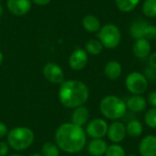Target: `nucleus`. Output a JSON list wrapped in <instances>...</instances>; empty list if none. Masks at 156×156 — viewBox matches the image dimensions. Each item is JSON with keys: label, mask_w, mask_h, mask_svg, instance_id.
Segmentation results:
<instances>
[{"label": "nucleus", "mask_w": 156, "mask_h": 156, "mask_svg": "<svg viewBox=\"0 0 156 156\" xmlns=\"http://www.w3.org/2000/svg\"><path fill=\"white\" fill-rule=\"evenodd\" d=\"M55 142L62 151L68 154H76L86 145V133L82 127L72 122L63 123L56 131Z\"/></svg>", "instance_id": "1"}, {"label": "nucleus", "mask_w": 156, "mask_h": 156, "mask_svg": "<svg viewBox=\"0 0 156 156\" xmlns=\"http://www.w3.org/2000/svg\"><path fill=\"white\" fill-rule=\"evenodd\" d=\"M90 92L87 85L80 80H69L61 83L58 91L60 102L67 108L75 109L82 106L89 99Z\"/></svg>", "instance_id": "2"}, {"label": "nucleus", "mask_w": 156, "mask_h": 156, "mask_svg": "<svg viewBox=\"0 0 156 156\" xmlns=\"http://www.w3.org/2000/svg\"><path fill=\"white\" fill-rule=\"evenodd\" d=\"M100 111L109 120H119L126 114L127 107L124 101L118 96L108 95L101 101Z\"/></svg>", "instance_id": "3"}, {"label": "nucleus", "mask_w": 156, "mask_h": 156, "mask_svg": "<svg viewBox=\"0 0 156 156\" xmlns=\"http://www.w3.org/2000/svg\"><path fill=\"white\" fill-rule=\"evenodd\" d=\"M7 142L16 151L27 149L34 142V133L27 127H16L7 133Z\"/></svg>", "instance_id": "4"}, {"label": "nucleus", "mask_w": 156, "mask_h": 156, "mask_svg": "<svg viewBox=\"0 0 156 156\" xmlns=\"http://www.w3.org/2000/svg\"><path fill=\"white\" fill-rule=\"evenodd\" d=\"M98 37L103 48L113 49L120 45L122 34L120 28L116 25L107 24L101 27L98 34Z\"/></svg>", "instance_id": "5"}, {"label": "nucleus", "mask_w": 156, "mask_h": 156, "mask_svg": "<svg viewBox=\"0 0 156 156\" xmlns=\"http://www.w3.org/2000/svg\"><path fill=\"white\" fill-rule=\"evenodd\" d=\"M125 86L133 95H142L148 88V80L143 73L133 71L126 77Z\"/></svg>", "instance_id": "6"}, {"label": "nucleus", "mask_w": 156, "mask_h": 156, "mask_svg": "<svg viewBox=\"0 0 156 156\" xmlns=\"http://www.w3.org/2000/svg\"><path fill=\"white\" fill-rule=\"evenodd\" d=\"M109 125L103 119L92 120L86 128V133L93 139H101L107 134Z\"/></svg>", "instance_id": "7"}, {"label": "nucleus", "mask_w": 156, "mask_h": 156, "mask_svg": "<svg viewBox=\"0 0 156 156\" xmlns=\"http://www.w3.org/2000/svg\"><path fill=\"white\" fill-rule=\"evenodd\" d=\"M44 77L51 83L61 84L64 82V72L62 69L55 63H48L43 69Z\"/></svg>", "instance_id": "8"}, {"label": "nucleus", "mask_w": 156, "mask_h": 156, "mask_svg": "<svg viewBox=\"0 0 156 156\" xmlns=\"http://www.w3.org/2000/svg\"><path fill=\"white\" fill-rule=\"evenodd\" d=\"M107 135L113 144H120L127 135L126 126L119 121L113 122L108 128Z\"/></svg>", "instance_id": "9"}, {"label": "nucleus", "mask_w": 156, "mask_h": 156, "mask_svg": "<svg viewBox=\"0 0 156 156\" xmlns=\"http://www.w3.org/2000/svg\"><path fill=\"white\" fill-rule=\"evenodd\" d=\"M88 53L85 51V49L77 48L71 53L69 57V67L74 70H80L85 68L88 63Z\"/></svg>", "instance_id": "10"}, {"label": "nucleus", "mask_w": 156, "mask_h": 156, "mask_svg": "<svg viewBox=\"0 0 156 156\" xmlns=\"http://www.w3.org/2000/svg\"><path fill=\"white\" fill-rule=\"evenodd\" d=\"M8 10L15 16H24L31 8V0H7Z\"/></svg>", "instance_id": "11"}, {"label": "nucleus", "mask_w": 156, "mask_h": 156, "mask_svg": "<svg viewBox=\"0 0 156 156\" xmlns=\"http://www.w3.org/2000/svg\"><path fill=\"white\" fill-rule=\"evenodd\" d=\"M139 153L142 156H156V136L144 137L139 144Z\"/></svg>", "instance_id": "12"}, {"label": "nucleus", "mask_w": 156, "mask_h": 156, "mask_svg": "<svg viewBox=\"0 0 156 156\" xmlns=\"http://www.w3.org/2000/svg\"><path fill=\"white\" fill-rule=\"evenodd\" d=\"M151 44L150 41L145 38L135 39L133 45V53L138 58H145L150 55Z\"/></svg>", "instance_id": "13"}, {"label": "nucleus", "mask_w": 156, "mask_h": 156, "mask_svg": "<svg viewBox=\"0 0 156 156\" xmlns=\"http://www.w3.org/2000/svg\"><path fill=\"white\" fill-rule=\"evenodd\" d=\"M125 103L127 109L135 113L144 112L147 106V101L142 95H133L127 100Z\"/></svg>", "instance_id": "14"}, {"label": "nucleus", "mask_w": 156, "mask_h": 156, "mask_svg": "<svg viewBox=\"0 0 156 156\" xmlns=\"http://www.w3.org/2000/svg\"><path fill=\"white\" fill-rule=\"evenodd\" d=\"M122 73V67L117 60L109 61L104 67V75L111 80H115L121 77Z\"/></svg>", "instance_id": "15"}, {"label": "nucleus", "mask_w": 156, "mask_h": 156, "mask_svg": "<svg viewBox=\"0 0 156 156\" xmlns=\"http://www.w3.org/2000/svg\"><path fill=\"white\" fill-rule=\"evenodd\" d=\"M89 116H90L89 110L85 106L82 105V106L77 107V108H75V110L71 115L72 123L82 127L84 124L87 123V122L89 120Z\"/></svg>", "instance_id": "16"}, {"label": "nucleus", "mask_w": 156, "mask_h": 156, "mask_svg": "<svg viewBox=\"0 0 156 156\" xmlns=\"http://www.w3.org/2000/svg\"><path fill=\"white\" fill-rule=\"evenodd\" d=\"M108 145L102 139H93L88 144V152L93 156H102L105 154Z\"/></svg>", "instance_id": "17"}, {"label": "nucleus", "mask_w": 156, "mask_h": 156, "mask_svg": "<svg viewBox=\"0 0 156 156\" xmlns=\"http://www.w3.org/2000/svg\"><path fill=\"white\" fill-rule=\"evenodd\" d=\"M147 24L148 22L144 19H139L133 22L130 27V34L132 37L134 39L144 38V32Z\"/></svg>", "instance_id": "18"}, {"label": "nucleus", "mask_w": 156, "mask_h": 156, "mask_svg": "<svg viewBox=\"0 0 156 156\" xmlns=\"http://www.w3.org/2000/svg\"><path fill=\"white\" fill-rule=\"evenodd\" d=\"M82 26L85 30L90 33L98 32L101 29V22L99 18L93 15H87L82 19Z\"/></svg>", "instance_id": "19"}, {"label": "nucleus", "mask_w": 156, "mask_h": 156, "mask_svg": "<svg viewBox=\"0 0 156 156\" xmlns=\"http://www.w3.org/2000/svg\"><path fill=\"white\" fill-rule=\"evenodd\" d=\"M126 132L127 134L133 138H137L141 136V134L144 132L143 124L138 120H132L128 122L126 125Z\"/></svg>", "instance_id": "20"}, {"label": "nucleus", "mask_w": 156, "mask_h": 156, "mask_svg": "<svg viewBox=\"0 0 156 156\" xmlns=\"http://www.w3.org/2000/svg\"><path fill=\"white\" fill-rule=\"evenodd\" d=\"M103 49V46L100 40L97 39H90L85 44V51L90 55L96 56L99 55Z\"/></svg>", "instance_id": "21"}, {"label": "nucleus", "mask_w": 156, "mask_h": 156, "mask_svg": "<svg viewBox=\"0 0 156 156\" xmlns=\"http://www.w3.org/2000/svg\"><path fill=\"white\" fill-rule=\"evenodd\" d=\"M141 0H115L118 9L122 12L133 11L140 3Z\"/></svg>", "instance_id": "22"}, {"label": "nucleus", "mask_w": 156, "mask_h": 156, "mask_svg": "<svg viewBox=\"0 0 156 156\" xmlns=\"http://www.w3.org/2000/svg\"><path fill=\"white\" fill-rule=\"evenodd\" d=\"M142 10L144 16L156 17V0H144Z\"/></svg>", "instance_id": "23"}, {"label": "nucleus", "mask_w": 156, "mask_h": 156, "mask_svg": "<svg viewBox=\"0 0 156 156\" xmlns=\"http://www.w3.org/2000/svg\"><path fill=\"white\" fill-rule=\"evenodd\" d=\"M42 156H58L59 155V148L57 144L48 142L43 144L41 149Z\"/></svg>", "instance_id": "24"}, {"label": "nucleus", "mask_w": 156, "mask_h": 156, "mask_svg": "<svg viewBox=\"0 0 156 156\" xmlns=\"http://www.w3.org/2000/svg\"><path fill=\"white\" fill-rule=\"evenodd\" d=\"M105 156H126L125 151L122 146L119 144H113L108 146L107 151L105 153Z\"/></svg>", "instance_id": "25"}, {"label": "nucleus", "mask_w": 156, "mask_h": 156, "mask_svg": "<svg viewBox=\"0 0 156 156\" xmlns=\"http://www.w3.org/2000/svg\"><path fill=\"white\" fill-rule=\"evenodd\" d=\"M144 122L148 127L156 129V108H151L146 112L144 115Z\"/></svg>", "instance_id": "26"}, {"label": "nucleus", "mask_w": 156, "mask_h": 156, "mask_svg": "<svg viewBox=\"0 0 156 156\" xmlns=\"http://www.w3.org/2000/svg\"><path fill=\"white\" fill-rule=\"evenodd\" d=\"M144 38L147 40H154L156 39V26L153 24H147L145 32H144Z\"/></svg>", "instance_id": "27"}, {"label": "nucleus", "mask_w": 156, "mask_h": 156, "mask_svg": "<svg viewBox=\"0 0 156 156\" xmlns=\"http://www.w3.org/2000/svg\"><path fill=\"white\" fill-rule=\"evenodd\" d=\"M147 103H149L153 108H156V90H154L149 93Z\"/></svg>", "instance_id": "28"}, {"label": "nucleus", "mask_w": 156, "mask_h": 156, "mask_svg": "<svg viewBox=\"0 0 156 156\" xmlns=\"http://www.w3.org/2000/svg\"><path fill=\"white\" fill-rule=\"evenodd\" d=\"M8 153V145L5 142H0V156H5Z\"/></svg>", "instance_id": "29"}, {"label": "nucleus", "mask_w": 156, "mask_h": 156, "mask_svg": "<svg viewBox=\"0 0 156 156\" xmlns=\"http://www.w3.org/2000/svg\"><path fill=\"white\" fill-rule=\"evenodd\" d=\"M7 133H8V131H7L6 125L4 122H0V138L5 137Z\"/></svg>", "instance_id": "30"}, {"label": "nucleus", "mask_w": 156, "mask_h": 156, "mask_svg": "<svg viewBox=\"0 0 156 156\" xmlns=\"http://www.w3.org/2000/svg\"><path fill=\"white\" fill-rule=\"evenodd\" d=\"M149 65H150L151 68L155 69H156V52L150 55V58H149Z\"/></svg>", "instance_id": "31"}, {"label": "nucleus", "mask_w": 156, "mask_h": 156, "mask_svg": "<svg viewBox=\"0 0 156 156\" xmlns=\"http://www.w3.org/2000/svg\"><path fill=\"white\" fill-rule=\"evenodd\" d=\"M36 5H48L51 0H32Z\"/></svg>", "instance_id": "32"}, {"label": "nucleus", "mask_w": 156, "mask_h": 156, "mask_svg": "<svg viewBox=\"0 0 156 156\" xmlns=\"http://www.w3.org/2000/svg\"><path fill=\"white\" fill-rule=\"evenodd\" d=\"M2 62H3V54H2V52L0 51V65L2 64Z\"/></svg>", "instance_id": "33"}, {"label": "nucleus", "mask_w": 156, "mask_h": 156, "mask_svg": "<svg viewBox=\"0 0 156 156\" xmlns=\"http://www.w3.org/2000/svg\"><path fill=\"white\" fill-rule=\"evenodd\" d=\"M3 11H4V10H3V7H2V5H0V16H1L2 14H3Z\"/></svg>", "instance_id": "34"}, {"label": "nucleus", "mask_w": 156, "mask_h": 156, "mask_svg": "<svg viewBox=\"0 0 156 156\" xmlns=\"http://www.w3.org/2000/svg\"><path fill=\"white\" fill-rule=\"evenodd\" d=\"M30 156H42V154H33Z\"/></svg>", "instance_id": "35"}, {"label": "nucleus", "mask_w": 156, "mask_h": 156, "mask_svg": "<svg viewBox=\"0 0 156 156\" xmlns=\"http://www.w3.org/2000/svg\"><path fill=\"white\" fill-rule=\"evenodd\" d=\"M10 156H22V155H19V154H12V155Z\"/></svg>", "instance_id": "36"}, {"label": "nucleus", "mask_w": 156, "mask_h": 156, "mask_svg": "<svg viewBox=\"0 0 156 156\" xmlns=\"http://www.w3.org/2000/svg\"><path fill=\"white\" fill-rule=\"evenodd\" d=\"M128 156H137V155H134V154H130V155Z\"/></svg>", "instance_id": "37"}, {"label": "nucleus", "mask_w": 156, "mask_h": 156, "mask_svg": "<svg viewBox=\"0 0 156 156\" xmlns=\"http://www.w3.org/2000/svg\"><path fill=\"white\" fill-rule=\"evenodd\" d=\"M0 1H1V0H0Z\"/></svg>", "instance_id": "38"}]
</instances>
